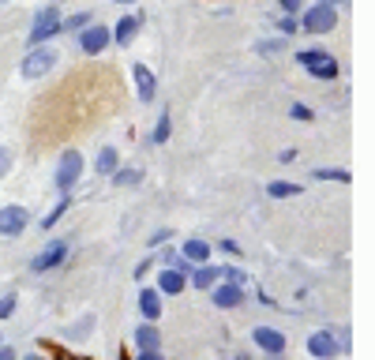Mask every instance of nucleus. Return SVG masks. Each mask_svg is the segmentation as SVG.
<instances>
[{"label":"nucleus","mask_w":375,"mask_h":360,"mask_svg":"<svg viewBox=\"0 0 375 360\" xmlns=\"http://www.w3.org/2000/svg\"><path fill=\"white\" fill-rule=\"evenodd\" d=\"M165 139H169V113H162L158 128H154V147H158V143H165Z\"/></svg>","instance_id":"obj_24"},{"label":"nucleus","mask_w":375,"mask_h":360,"mask_svg":"<svg viewBox=\"0 0 375 360\" xmlns=\"http://www.w3.org/2000/svg\"><path fill=\"white\" fill-rule=\"evenodd\" d=\"M278 30H282V34H296V19H289V15H285L282 23H278Z\"/></svg>","instance_id":"obj_28"},{"label":"nucleus","mask_w":375,"mask_h":360,"mask_svg":"<svg viewBox=\"0 0 375 360\" xmlns=\"http://www.w3.org/2000/svg\"><path fill=\"white\" fill-rule=\"evenodd\" d=\"M192 281H195V289H214V281H218V267L199 263V270L192 274Z\"/></svg>","instance_id":"obj_16"},{"label":"nucleus","mask_w":375,"mask_h":360,"mask_svg":"<svg viewBox=\"0 0 375 360\" xmlns=\"http://www.w3.org/2000/svg\"><path fill=\"white\" fill-rule=\"evenodd\" d=\"M136 360H162V356H158V349H143Z\"/></svg>","instance_id":"obj_31"},{"label":"nucleus","mask_w":375,"mask_h":360,"mask_svg":"<svg viewBox=\"0 0 375 360\" xmlns=\"http://www.w3.org/2000/svg\"><path fill=\"white\" fill-rule=\"evenodd\" d=\"M296 192H301V184H282V180H274L267 188L270 199H289V195H296Z\"/></svg>","instance_id":"obj_19"},{"label":"nucleus","mask_w":375,"mask_h":360,"mask_svg":"<svg viewBox=\"0 0 375 360\" xmlns=\"http://www.w3.org/2000/svg\"><path fill=\"white\" fill-rule=\"evenodd\" d=\"M136 342H139V349H158V331L150 323H143V326H136Z\"/></svg>","instance_id":"obj_18"},{"label":"nucleus","mask_w":375,"mask_h":360,"mask_svg":"<svg viewBox=\"0 0 375 360\" xmlns=\"http://www.w3.org/2000/svg\"><path fill=\"white\" fill-rule=\"evenodd\" d=\"M94 169H98V173H113V169H117V150H113V147H105L102 154H98Z\"/></svg>","instance_id":"obj_20"},{"label":"nucleus","mask_w":375,"mask_h":360,"mask_svg":"<svg viewBox=\"0 0 375 360\" xmlns=\"http://www.w3.org/2000/svg\"><path fill=\"white\" fill-rule=\"evenodd\" d=\"M293 120H312V109H308V105H293Z\"/></svg>","instance_id":"obj_29"},{"label":"nucleus","mask_w":375,"mask_h":360,"mask_svg":"<svg viewBox=\"0 0 375 360\" xmlns=\"http://www.w3.org/2000/svg\"><path fill=\"white\" fill-rule=\"evenodd\" d=\"M60 12L57 8H41L38 12V19H34V30H30V46H38V41H46V38H53V34H60Z\"/></svg>","instance_id":"obj_3"},{"label":"nucleus","mask_w":375,"mask_h":360,"mask_svg":"<svg viewBox=\"0 0 375 360\" xmlns=\"http://www.w3.org/2000/svg\"><path fill=\"white\" fill-rule=\"evenodd\" d=\"M136 27H139V19H131V15H124V19H120V23H117V30H113V38L120 41V46H128V41H131V38H136Z\"/></svg>","instance_id":"obj_17"},{"label":"nucleus","mask_w":375,"mask_h":360,"mask_svg":"<svg viewBox=\"0 0 375 360\" xmlns=\"http://www.w3.org/2000/svg\"><path fill=\"white\" fill-rule=\"evenodd\" d=\"M23 360H41V356H38V353H30V356H23Z\"/></svg>","instance_id":"obj_34"},{"label":"nucleus","mask_w":375,"mask_h":360,"mask_svg":"<svg viewBox=\"0 0 375 360\" xmlns=\"http://www.w3.org/2000/svg\"><path fill=\"white\" fill-rule=\"evenodd\" d=\"M79 173H83V158H79V150H64V158H60V169H57V188L68 192L75 180H79Z\"/></svg>","instance_id":"obj_4"},{"label":"nucleus","mask_w":375,"mask_h":360,"mask_svg":"<svg viewBox=\"0 0 375 360\" xmlns=\"http://www.w3.org/2000/svg\"><path fill=\"white\" fill-rule=\"evenodd\" d=\"M8 166H12V158H8V150L0 147V177H4V173H8Z\"/></svg>","instance_id":"obj_30"},{"label":"nucleus","mask_w":375,"mask_h":360,"mask_svg":"<svg viewBox=\"0 0 375 360\" xmlns=\"http://www.w3.org/2000/svg\"><path fill=\"white\" fill-rule=\"evenodd\" d=\"M124 360H128V356H124Z\"/></svg>","instance_id":"obj_37"},{"label":"nucleus","mask_w":375,"mask_h":360,"mask_svg":"<svg viewBox=\"0 0 375 360\" xmlns=\"http://www.w3.org/2000/svg\"><path fill=\"white\" fill-rule=\"evenodd\" d=\"M64 211H68V199H60V203H57V206H53V211H49V218H46V229H53V225H57L60 218H64Z\"/></svg>","instance_id":"obj_25"},{"label":"nucleus","mask_w":375,"mask_h":360,"mask_svg":"<svg viewBox=\"0 0 375 360\" xmlns=\"http://www.w3.org/2000/svg\"><path fill=\"white\" fill-rule=\"evenodd\" d=\"M240 300H244V289H240V286H229V281H225V286L214 289V304H218V308H237Z\"/></svg>","instance_id":"obj_12"},{"label":"nucleus","mask_w":375,"mask_h":360,"mask_svg":"<svg viewBox=\"0 0 375 360\" xmlns=\"http://www.w3.org/2000/svg\"><path fill=\"white\" fill-rule=\"evenodd\" d=\"M113 4H131V0H113Z\"/></svg>","instance_id":"obj_35"},{"label":"nucleus","mask_w":375,"mask_h":360,"mask_svg":"<svg viewBox=\"0 0 375 360\" xmlns=\"http://www.w3.org/2000/svg\"><path fill=\"white\" fill-rule=\"evenodd\" d=\"M278 4L285 8V12H296V8H301V0H278Z\"/></svg>","instance_id":"obj_32"},{"label":"nucleus","mask_w":375,"mask_h":360,"mask_svg":"<svg viewBox=\"0 0 375 360\" xmlns=\"http://www.w3.org/2000/svg\"><path fill=\"white\" fill-rule=\"evenodd\" d=\"M139 308H143V315H147V319L154 323V319L162 315V300H158V293H154V289H143V293H139Z\"/></svg>","instance_id":"obj_14"},{"label":"nucleus","mask_w":375,"mask_h":360,"mask_svg":"<svg viewBox=\"0 0 375 360\" xmlns=\"http://www.w3.org/2000/svg\"><path fill=\"white\" fill-rule=\"evenodd\" d=\"M308 353H312L315 360H330L338 353V342H334V334H327V331H319L308 338Z\"/></svg>","instance_id":"obj_8"},{"label":"nucleus","mask_w":375,"mask_h":360,"mask_svg":"<svg viewBox=\"0 0 375 360\" xmlns=\"http://www.w3.org/2000/svg\"><path fill=\"white\" fill-rule=\"evenodd\" d=\"M334 23H338V12L330 4H315V8L304 12V30L308 34H327V30H334Z\"/></svg>","instance_id":"obj_2"},{"label":"nucleus","mask_w":375,"mask_h":360,"mask_svg":"<svg viewBox=\"0 0 375 360\" xmlns=\"http://www.w3.org/2000/svg\"><path fill=\"white\" fill-rule=\"evenodd\" d=\"M315 177H319V180H341V184L353 180L349 169H315Z\"/></svg>","instance_id":"obj_21"},{"label":"nucleus","mask_w":375,"mask_h":360,"mask_svg":"<svg viewBox=\"0 0 375 360\" xmlns=\"http://www.w3.org/2000/svg\"><path fill=\"white\" fill-rule=\"evenodd\" d=\"M27 229V211L23 206H4L0 211V233L4 236H19Z\"/></svg>","instance_id":"obj_7"},{"label":"nucleus","mask_w":375,"mask_h":360,"mask_svg":"<svg viewBox=\"0 0 375 360\" xmlns=\"http://www.w3.org/2000/svg\"><path fill=\"white\" fill-rule=\"evenodd\" d=\"M79 27H91V12L72 15V19H68V27H60V30H79Z\"/></svg>","instance_id":"obj_26"},{"label":"nucleus","mask_w":375,"mask_h":360,"mask_svg":"<svg viewBox=\"0 0 375 360\" xmlns=\"http://www.w3.org/2000/svg\"><path fill=\"white\" fill-rule=\"evenodd\" d=\"M158 286H162V293H169V297H173V293H180L184 289V270H162Z\"/></svg>","instance_id":"obj_15"},{"label":"nucleus","mask_w":375,"mask_h":360,"mask_svg":"<svg viewBox=\"0 0 375 360\" xmlns=\"http://www.w3.org/2000/svg\"><path fill=\"white\" fill-rule=\"evenodd\" d=\"M12 312H15V297H0V319H8Z\"/></svg>","instance_id":"obj_27"},{"label":"nucleus","mask_w":375,"mask_h":360,"mask_svg":"<svg viewBox=\"0 0 375 360\" xmlns=\"http://www.w3.org/2000/svg\"><path fill=\"white\" fill-rule=\"evenodd\" d=\"M251 338H256V345L267 349L270 356H278L282 349H285V338H282L278 331H270V326H256V331H251Z\"/></svg>","instance_id":"obj_9"},{"label":"nucleus","mask_w":375,"mask_h":360,"mask_svg":"<svg viewBox=\"0 0 375 360\" xmlns=\"http://www.w3.org/2000/svg\"><path fill=\"white\" fill-rule=\"evenodd\" d=\"M53 60H57V53H53V49H34L23 60V75H27V79H38V75H46L53 68Z\"/></svg>","instance_id":"obj_6"},{"label":"nucleus","mask_w":375,"mask_h":360,"mask_svg":"<svg viewBox=\"0 0 375 360\" xmlns=\"http://www.w3.org/2000/svg\"><path fill=\"white\" fill-rule=\"evenodd\" d=\"M319 4H330V0H319Z\"/></svg>","instance_id":"obj_36"},{"label":"nucleus","mask_w":375,"mask_h":360,"mask_svg":"<svg viewBox=\"0 0 375 360\" xmlns=\"http://www.w3.org/2000/svg\"><path fill=\"white\" fill-rule=\"evenodd\" d=\"M184 259H188V263H206V259H211V244H206V240H188V244H184Z\"/></svg>","instance_id":"obj_13"},{"label":"nucleus","mask_w":375,"mask_h":360,"mask_svg":"<svg viewBox=\"0 0 375 360\" xmlns=\"http://www.w3.org/2000/svg\"><path fill=\"white\" fill-rule=\"evenodd\" d=\"M131 75H136V86H139V98H143V102H154V91H158V79H154V72L143 68V64H136V68H131Z\"/></svg>","instance_id":"obj_11"},{"label":"nucleus","mask_w":375,"mask_h":360,"mask_svg":"<svg viewBox=\"0 0 375 360\" xmlns=\"http://www.w3.org/2000/svg\"><path fill=\"white\" fill-rule=\"evenodd\" d=\"M64 255H68V240H49L46 244V252H38V259L30 263V270H49V267H57V263H64Z\"/></svg>","instance_id":"obj_5"},{"label":"nucleus","mask_w":375,"mask_h":360,"mask_svg":"<svg viewBox=\"0 0 375 360\" xmlns=\"http://www.w3.org/2000/svg\"><path fill=\"white\" fill-rule=\"evenodd\" d=\"M143 177L139 169H113V184H136Z\"/></svg>","instance_id":"obj_22"},{"label":"nucleus","mask_w":375,"mask_h":360,"mask_svg":"<svg viewBox=\"0 0 375 360\" xmlns=\"http://www.w3.org/2000/svg\"><path fill=\"white\" fill-rule=\"evenodd\" d=\"M109 38H113V34H109V30L105 27H86L83 30V53H91V57H94V53H102L105 46H109Z\"/></svg>","instance_id":"obj_10"},{"label":"nucleus","mask_w":375,"mask_h":360,"mask_svg":"<svg viewBox=\"0 0 375 360\" xmlns=\"http://www.w3.org/2000/svg\"><path fill=\"white\" fill-rule=\"evenodd\" d=\"M218 274H225L229 278V286H244V270H237V267H218Z\"/></svg>","instance_id":"obj_23"},{"label":"nucleus","mask_w":375,"mask_h":360,"mask_svg":"<svg viewBox=\"0 0 375 360\" xmlns=\"http://www.w3.org/2000/svg\"><path fill=\"white\" fill-rule=\"evenodd\" d=\"M0 360H15V353L12 349H0Z\"/></svg>","instance_id":"obj_33"},{"label":"nucleus","mask_w":375,"mask_h":360,"mask_svg":"<svg viewBox=\"0 0 375 360\" xmlns=\"http://www.w3.org/2000/svg\"><path fill=\"white\" fill-rule=\"evenodd\" d=\"M296 60H301L312 75H319V79H338V60L323 49H304Z\"/></svg>","instance_id":"obj_1"}]
</instances>
